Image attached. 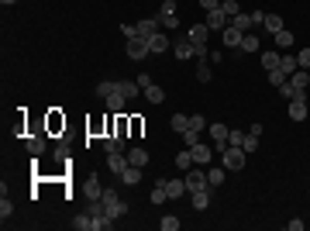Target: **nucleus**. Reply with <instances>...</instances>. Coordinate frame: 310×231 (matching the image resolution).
<instances>
[{"mask_svg": "<svg viewBox=\"0 0 310 231\" xmlns=\"http://www.w3.org/2000/svg\"><path fill=\"white\" fill-rule=\"evenodd\" d=\"M241 52H248V56H255V52H259V38H255L252 31L241 38Z\"/></svg>", "mask_w": 310, "mask_h": 231, "instance_id": "obj_28", "label": "nucleus"}, {"mask_svg": "<svg viewBox=\"0 0 310 231\" xmlns=\"http://www.w3.org/2000/svg\"><path fill=\"white\" fill-rule=\"evenodd\" d=\"M190 128H196V131H204V114H193V117H190Z\"/></svg>", "mask_w": 310, "mask_h": 231, "instance_id": "obj_48", "label": "nucleus"}, {"mask_svg": "<svg viewBox=\"0 0 310 231\" xmlns=\"http://www.w3.org/2000/svg\"><path fill=\"white\" fill-rule=\"evenodd\" d=\"M172 52H176V59H196V45L190 42V35L176 38V45H172Z\"/></svg>", "mask_w": 310, "mask_h": 231, "instance_id": "obj_4", "label": "nucleus"}, {"mask_svg": "<svg viewBox=\"0 0 310 231\" xmlns=\"http://www.w3.org/2000/svg\"><path fill=\"white\" fill-rule=\"evenodd\" d=\"M186 128H190V117H186V114H172V131H179V135H183Z\"/></svg>", "mask_w": 310, "mask_h": 231, "instance_id": "obj_37", "label": "nucleus"}, {"mask_svg": "<svg viewBox=\"0 0 310 231\" xmlns=\"http://www.w3.org/2000/svg\"><path fill=\"white\" fill-rule=\"evenodd\" d=\"M210 138H214V149L224 152L228 149V125H210Z\"/></svg>", "mask_w": 310, "mask_h": 231, "instance_id": "obj_8", "label": "nucleus"}, {"mask_svg": "<svg viewBox=\"0 0 310 231\" xmlns=\"http://www.w3.org/2000/svg\"><path fill=\"white\" fill-rule=\"evenodd\" d=\"M24 149L31 152V155H42V152H45V138H38V135H31V138L24 141Z\"/></svg>", "mask_w": 310, "mask_h": 231, "instance_id": "obj_27", "label": "nucleus"}, {"mask_svg": "<svg viewBox=\"0 0 310 231\" xmlns=\"http://www.w3.org/2000/svg\"><path fill=\"white\" fill-rule=\"evenodd\" d=\"M196 141H200V131H196V128H186V131H183V145H186V149H193Z\"/></svg>", "mask_w": 310, "mask_h": 231, "instance_id": "obj_38", "label": "nucleus"}, {"mask_svg": "<svg viewBox=\"0 0 310 231\" xmlns=\"http://www.w3.org/2000/svg\"><path fill=\"white\" fill-rule=\"evenodd\" d=\"M83 190H86V197H90V200H100V197H103V190H100V180H97V173H90V176H86V186H83Z\"/></svg>", "mask_w": 310, "mask_h": 231, "instance_id": "obj_17", "label": "nucleus"}, {"mask_svg": "<svg viewBox=\"0 0 310 231\" xmlns=\"http://www.w3.org/2000/svg\"><path fill=\"white\" fill-rule=\"evenodd\" d=\"M100 200H103V207H107V214H111L114 221L121 218V214H127V204L121 200V197H117V190H103Z\"/></svg>", "mask_w": 310, "mask_h": 231, "instance_id": "obj_1", "label": "nucleus"}, {"mask_svg": "<svg viewBox=\"0 0 310 231\" xmlns=\"http://www.w3.org/2000/svg\"><path fill=\"white\" fill-rule=\"evenodd\" d=\"M127 162L138 166V169H145V166H149V152H145V149H131V152H127Z\"/></svg>", "mask_w": 310, "mask_h": 231, "instance_id": "obj_23", "label": "nucleus"}, {"mask_svg": "<svg viewBox=\"0 0 310 231\" xmlns=\"http://www.w3.org/2000/svg\"><path fill=\"white\" fill-rule=\"evenodd\" d=\"M141 93H145V100H149V104H162V100H166V90H162V86H155V83H149Z\"/></svg>", "mask_w": 310, "mask_h": 231, "instance_id": "obj_19", "label": "nucleus"}, {"mask_svg": "<svg viewBox=\"0 0 310 231\" xmlns=\"http://www.w3.org/2000/svg\"><path fill=\"white\" fill-rule=\"evenodd\" d=\"M117 90V83H111V80H103V83H97V97H103V100H107V97H111V93Z\"/></svg>", "mask_w": 310, "mask_h": 231, "instance_id": "obj_36", "label": "nucleus"}, {"mask_svg": "<svg viewBox=\"0 0 310 231\" xmlns=\"http://www.w3.org/2000/svg\"><path fill=\"white\" fill-rule=\"evenodd\" d=\"M279 93H283V97H286V100H297V97H307V93L303 90H297V86H293V83H283V86H279Z\"/></svg>", "mask_w": 310, "mask_h": 231, "instance_id": "obj_32", "label": "nucleus"}, {"mask_svg": "<svg viewBox=\"0 0 310 231\" xmlns=\"http://www.w3.org/2000/svg\"><path fill=\"white\" fill-rule=\"evenodd\" d=\"M159 228H162V231H176V228H179V218H162Z\"/></svg>", "mask_w": 310, "mask_h": 231, "instance_id": "obj_45", "label": "nucleus"}, {"mask_svg": "<svg viewBox=\"0 0 310 231\" xmlns=\"http://www.w3.org/2000/svg\"><path fill=\"white\" fill-rule=\"evenodd\" d=\"M265 31H269V35H279V31H283V17H279V14H265Z\"/></svg>", "mask_w": 310, "mask_h": 231, "instance_id": "obj_24", "label": "nucleus"}, {"mask_svg": "<svg viewBox=\"0 0 310 231\" xmlns=\"http://www.w3.org/2000/svg\"><path fill=\"white\" fill-rule=\"evenodd\" d=\"M207 28H221V31H224V28H228V14H224V11H221V7H217V11H207Z\"/></svg>", "mask_w": 310, "mask_h": 231, "instance_id": "obj_14", "label": "nucleus"}, {"mask_svg": "<svg viewBox=\"0 0 310 231\" xmlns=\"http://www.w3.org/2000/svg\"><path fill=\"white\" fill-rule=\"evenodd\" d=\"M279 69L286 73V76H293V73L300 69V62H297V56H279Z\"/></svg>", "mask_w": 310, "mask_h": 231, "instance_id": "obj_25", "label": "nucleus"}, {"mask_svg": "<svg viewBox=\"0 0 310 231\" xmlns=\"http://www.w3.org/2000/svg\"><path fill=\"white\" fill-rule=\"evenodd\" d=\"M190 155H193V162H196V166H207V162H210V155H214V149H210V145H200V141H196L193 149H190Z\"/></svg>", "mask_w": 310, "mask_h": 231, "instance_id": "obj_13", "label": "nucleus"}, {"mask_svg": "<svg viewBox=\"0 0 310 231\" xmlns=\"http://www.w3.org/2000/svg\"><path fill=\"white\" fill-rule=\"evenodd\" d=\"M297 62H300V69H310V48H303V52H300Z\"/></svg>", "mask_w": 310, "mask_h": 231, "instance_id": "obj_46", "label": "nucleus"}, {"mask_svg": "<svg viewBox=\"0 0 310 231\" xmlns=\"http://www.w3.org/2000/svg\"><path fill=\"white\" fill-rule=\"evenodd\" d=\"M166 48H169V35H166V31H155V35L149 38V56H162Z\"/></svg>", "mask_w": 310, "mask_h": 231, "instance_id": "obj_6", "label": "nucleus"}, {"mask_svg": "<svg viewBox=\"0 0 310 231\" xmlns=\"http://www.w3.org/2000/svg\"><path fill=\"white\" fill-rule=\"evenodd\" d=\"M310 107H307V97H297V100H289V117L293 121H307Z\"/></svg>", "mask_w": 310, "mask_h": 231, "instance_id": "obj_10", "label": "nucleus"}, {"mask_svg": "<svg viewBox=\"0 0 310 231\" xmlns=\"http://www.w3.org/2000/svg\"><path fill=\"white\" fill-rule=\"evenodd\" d=\"M103 152H107V155H114V152H124V135L117 131V135H111V138H103Z\"/></svg>", "mask_w": 310, "mask_h": 231, "instance_id": "obj_15", "label": "nucleus"}, {"mask_svg": "<svg viewBox=\"0 0 310 231\" xmlns=\"http://www.w3.org/2000/svg\"><path fill=\"white\" fill-rule=\"evenodd\" d=\"M166 193H169L172 200H179L183 193H190V190H186V180H166Z\"/></svg>", "mask_w": 310, "mask_h": 231, "instance_id": "obj_16", "label": "nucleus"}, {"mask_svg": "<svg viewBox=\"0 0 310 231\" xmlns=\"http://www.w3.org/2000/svg\"><path fill=\"white\" fill-rule=\"evenodd\" d=\"M186 35H190V42L200 48V45H207V38H210V28H207V24H193V28H190Z\"/></svg>", "mask_w": 310, "mask_h": 231, "instance_id": "obj_12", "label": "nucleus"}, {"mask_svg": "<svg viewBox=\"0 0 310 231\" xmlns=\"http://www.w3.org/2000/svg\"><path fill=\"white\" fill-rule=\"evenodd\" d=\"M138 180H141V169H138V166H127L124 173H121V183L124 186H135Z\"/></svg>", "mask_w": 310, "mask_h": 231, "instance_id": "obj_26", "label": "nucleus"}, {"mask_svg": "<svg viewBox=\"0 0 310 231\" xmlns=\"http://www.w3.org/2000/svg\"><path fill=\"white\" fill-rule=\"evenodd\" d=\"M11 214H14V204H11V200H7V193H4V200H0V218L7 221V218H11Z\"/></svg>", "mask_w": 310, "mask_h": 231, "instance_id": "obj_44", "label": "nucleus"}, {"mask_svg": "<svg viewBox=\"0 0 310 231\" xmlns=\"http://www.w3.org/2000/svg\"><path fill=\"white\" fill-rule=\"evenodd\" d=\"M159 11H162V14H176V4H172V0H166V4H162Z\"/></svg>", "mask_w": 310, "mask_h": 231, "instance_id": "obj_50", "label": "nucleus"}, {"mask_svg": "<svg viewBox=\"0 0 310 231\" xmlns=\"http://www.w3.org/2000/svg\"><path fill=\"white\" fill-rule=\"evenodd\" d=\"M210 76H214V69L207 66V59H200V66H196V80H200V83H210Z\"/></svg>", "mask_w": 310, "mask_h": 231, "instance_id": "obj_35", "label": "nucleus"}, {"mask_svg": "<svg viewBox=\"0 0 310 231\" xmlns=\"http://www.w3.org/2000/svg\"><path fill=\"white\" fill-rule=\"evenodd\" d=\"M155 17H159V24H162V28H179V21H176V14H155Z\"/></svg>", "mask_w": 310, "mask_h": 231, "instance_id": "obj_41", "label": "nucleus"}, {"mask_svg": "<svg viewBox=\"0 0 310 231\" xmlns=\"http://www.w3.org/2000/svg\"><path fill=\"white\" fill-rule=\"evenodd\" d=\"M286 80H289V76L283 69H269V83H272V86H283Z\"/></svg>", "mask_w": 310, "mask_h": 231, "instance_id": "obj_42", "label": "nucleus"}, {"mask_svg": "<svg viewBox=\"0 0 310 231\" xmlns=\"http://www.w3.org/2000/svg\"><path fill=\"white\" fill-rule=\"evenodd\" d=\"M176 166H179V169H193V166H196L193 155H190V149H183L179 155H176Z\"/></svg>", "mask_w": 310, "mask_h": 231, "instance_id": "obj_34", "label": "nucleus"}, {"mask_svg": "<svg viewBox=\"0 0 310 231\" xmlns=\"http://www.w3.org/2000/svg\"><path fill=\"white\" fill-rule=\"evenodd\" d=\"M127 166H131V162H127V155H124V152H114V155H107V169H111L114 176H121V173L127 169Z\"/></svg>", "mask_w": 310, "mask_h": 231, "instance_id": "obj_9", "label": "nucleus"}, {"mask_svg": "<svg viewBox=\"0 0 310 231\" xmlns=\"http://www.w3.org/2000/svg\"><path fill=\"white\" fill-rule=\"evenodd\" d=\"M183 180H186V190H190V193H196V190H207V186H210V183H207V173L200 169V166L186 169V176H183Z\"/></svg>", "mask_w": 310, "mask_h": 231, "instance_id": "obj_3", "label": "nucleus"}, {"mask_svg": "<svg viewBox=\"0 0 310 231\" xmlns=\"http://www.w3.org/2000/svg\"><path fill=\"white\" fill-rule=\"evenodd\" d=\"M117 93H124L127 100H131V97L141 93V86H138V80H117Z\"/></svg>", "mask_w": 310, "mask_h": 231, "instance_id": "obj_18", "label": "nucleus"}, {"mask_svg": "<svg viewBox=\"0 0 310 231\" xmlns=\"http://www.w3.org/2000/svg\"><path fill=\"white\" fill-rule=\"evenodd\" d=\"M207 183L221 186V183H224V169H221V166H217V169H207Z\"/></svg>", "mask_w": 310, "mask_h": 231, "instance_id": "obj_39", "label": "nucleus"}, {"mask_svg": "<svg viewBox=\"0 0 310 231\" xmlns=\"http://www.w3.org/2000/svg\"><path fill=\"white\" fill-rule=\"evenodd\" d=\"M149 56V42L145 38H127V59H145Z\"/></svg>", "mask_w": 310, "mask_h": 231, "instance_id": "obj_5", "label": "nucleus"}, {"mask_svg": "<svg viewBox=\"0 0 310 231\" xmlns=\"http://www.w3.org/2000/svg\"><path fill=\"white\" fill-rule=\"evenodd\" d=\"M200 7H204V11H217L221 0H200Z\"/></svg>", "mask_w": 310, "mask_h": 231, "instance_id": "obj_49", "label": "nucleus"}, {"mask_svg": "<svg viewBox=\"0 0 310 231\" xmlns=\"http://www.w3.org/2000/svg\"><path fill=\"white\" fill-rule=\"evenodd\" d=\"M307 73H310V69H297V73H293V76H289V83H293L297 90H307V80H310Z\"/></svg>", "mask_w": 310, "mask_h": 231, "instance_id": "obj_33", "label": "nucleus"}, {"mask_svg": "<svg viewBox=\"0 0 310 231\" xmlns=\"http://www.w3.org/2000/svg\"><path fill=\"white\" fill-rule=\"evenodd\" d=\"M0 4H7V7H11V4H17V0H0Z\"/></svg>", "mask_w": 310, "mask_h": 231, "instance_id": "obj_51", "label": "nucleus"}, {"mask_svg": "<svg viewBox=\"0 0 310 231\" xmlns=\"http://www.w3.org/2000/svg\"><path fill=\"white\" fill-rule=\"evenodd\" d=\"M221 11L228 17H234V14H241V7H238V0H221Z\"/></svg>", "mask_w": 310, "mask_h": 231, "instance_id": "obj_40", "label": "nucleus"}, {"mask_svg": "<svg viewBox=\"0 0 310 231\" xmlns=\"http://www.w3.org/2000/svg\"><path fill=\"white\" fill-rule=\"evenodd\" d=\"M272 38H276V48H279V52H283V48H289V45H293V31H286V28H283L279 35H272Z\"/></svg>", "mask_w": 310, "mask_h": 231, "instance_id": "obj_31", "label": "nucleus"}, {"mask_svg": "<svg viewBox=\"0 0 310 231\" xmlns=\"http://www.w3.org/2000/svg\"><path fill=\"white\" fill-rule=\"evenodd\" d=\"M231 24H234L238 31H245V35H248V31H252V28H255L252 14H234V17H231Z\"/></svg>", "mask_w": 310, "mask_h": 231, "instance_id": "obj_21", "label": "nucleus"}, {"mask_svg": "<svg viewBox=\"0 0 310 231\" xmlns=\"http://www.w3.org/2000/svg\"><path fill=\"white\" fill-rule=\"evenodd\" d=\"M190 197H193V210L210 207V186H207V190H196V193H190Z\"/></svg>", "mask_w": 310, "mask_h": 231, "instance_id": "obj_20", "label": "nucleus"}, {"mask_svg": "<svg viewBox=\"0 0 310 231\" xmlns=\"http://www.w3.org/2000/svg\"><path fill=\"white\" fill-rule=\"evenodd\" d=\"M241 149H245V152H255V149H259V135H252V131H248V135H245V141H241Z\"/></svg>", "mask_w": 310, "mask_h": 231, "instance_id": "obj_43", "label": "nucleus"}, {"mask_svg": "<svg viewBox=\"0 0 310 231\" xmlns=\"http://www.w3.org/2000/svg\"><path fill=\"white\" fill-rule=\"evenodd\" d=\"M72 228L76 231H97V221H93V214H80V218H72Z\"/></svg>", "mask_w": 310, "mask_h": 231, "instance_id": "obj_22", "label": "nucleus"}, {"mask_svg": "<svg viewBox=\"0 0 310 231\" xmlns=\"http://www.w3.org/2000/svg\"><path fill=\"white\" fill-rule=\"evenodd\" d=\"M245 155H248V152L241 149V145H228V149H224V166H228L231 173H238V169H245Z\"/></svg>", "mask_w": 310, "mask_h": 231, "instance_id": "obj_2", "label": "nucleus"}, {"mask_svg": "<svg viewBox=\"0 0 310 231\" xmlns=\"http://www.w3.org/2000/svg\"><path fill=\"white\" fill-rule=\"evenodd\" d=\"M135 28H138V38H145V42H149V38L159 31L162 24H159V17H145V21H138Z\"/></svg>", "mask_w": 310, "mask_h": 231, "instance_id": "obj_7", "label": "nucleus"}, {"mask_svg": "<svg viewBox=\"0 0 310 231\" xmlns=\"http://www.w3.org/2000/svg\"><path fill=\"white\" fill-rule=\"evenodd\" d=\"M279 56H283V52H265L262 56V69L269 73V69H279Z\"/></svg>", "mask_w": 310, "mask_h": 231, "instance_id": "obj_30", "label": "nucleus"}, {"mask_svg": "<svg viewBox=\"0 0 310 231\" xmlns=\"http://www.w3.org/2000/svg\"><path fill=\"white\" fill-rule=\"evenodd\" d=\"M124 100H127V97H124V93H111V97H107V111H114V114H117V111H121V107H124Z\"/></svg>", "mask_w": 310, "mask_h": 231, "instance_id": "obj_29", "label": "nucleus"}, {"mask_svg": "<svg viewBox=\"0 0 310 231\" xmlns=\"http://www.w3.org/2000/svg\"><path fill=\"white\" fill-rule=\"evenodd\" d=\"M245 141V131H228V145H241Z\"/></svg>", "mask_w": 310, "mask_h": 231, "instance_id": "obj_47", "label": "nucleus"}, {"mask_svg": "<svg viewBox=\"0 0 310 231\" xmlns=\"http://www.w3.org/2000/svg\"><path fill=\"white\" fill-rule=\"evenodd\" d=\"M221 35H224V48H241V38H245V31H238L234 24H228Z\"/></svg>", "mask_w": 310, "mask_h": 231, "instance_id": "obj_11", "label": "nucleus"}]
</instances>
